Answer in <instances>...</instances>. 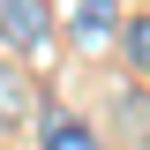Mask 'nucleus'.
I'll list each match as a JSON object with an SVG mask.
<instances>
[{"mask_svg":"<svg viewBox=\"0 0 150 150\" xmlns=\"http://www.w3.org/2000/svg\"><path fill=\"white\" fill-rule=\"evenodd\" d=\"M112 23H120V0H83V8H75V45H105L112 38Z\"/></svg>","mask_w":150,"mask_h":150,"instance_id":"7ed1b4c3","label":"nucleus"},{"mask_svg":"<svg viewBox=\"0 0 150 150\" xmlns=\"http://www.w3.org/2000/svg\"><path fill=\"white\" fill-rule=\"evenodd\" d=\"M23 112H30V83H23V68H8V60H0V135L23 128Z\"/></svg>","mask_w":150,"mask_h":150,"instance_id":"20e7f679","label":"nucleus"},{"mask_svg":"<svg viewBox=\"0 0 150 150\" xmlns=\"http://www.w3.org/2000/svg\"><path fill=\"white\" fill-rule=\"evenodd\" d=\"M38 150H98V128L83 120V112H68V105H45V120H38Z\"/></svg>","mask_w":150,"mask_h":150,"instance_id":"f03ea898","label":"nucleus"},{"mask_svg":"<svg viewBox=\"0 0 150 150\" xmlns=\"http://www.w3.org/2000/svg\"><path fill=\"white\" fill-rule=\"evenodd\" d=\"M45 30H53L45 0H0V45H8V53H38Z\"/></svg>","mask_w":150,"mask_h":150,"instance_id":"f257e3e1","label":"nucleus"},{"mask_svg":"<svg viewBox=\"0 0 150 150\" xmlns=\"http://www.w3.org/2000/svg\"><path fill=\"white\" fill-rule=\"evenodd\" d=\"M128 60L150 75V15H135V23H128Z\"/></svg>","mask_w":150,"mask_h":150,"instance_id":"39448f33","label":"nucleus"}]
</instances>
